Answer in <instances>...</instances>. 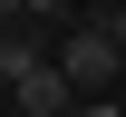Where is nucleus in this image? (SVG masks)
<instances>
[{
  "instance_id": "3",
  "label": "nucleus",
  "mask_w": 126,
  "mask_h": 117,
  "mask_svg": "<svg viewBox=\"0 0 126 117\" xmlns=\"http://www.w3.org/2000/svg\"><path fill=\"white\" fill-rule=\"evenodd\" d=\"M107 29H116V49H126V10H107Z\"/></svg>"
},
{
  "instance_id": "1",
  "label": "nucleus",
  "mask_w": 126,
  "mask_h": 117,
  "mask_svg": "<svg viewBox=\"0 0 126 117\" xmlns=\"http://www.w3.org/2000/svg\"><path fill=\"white\" fill-rule=\"evenodd\" d=\"M126 68V49H116V29H107V10L97 20H78V29L58 39V78L78 88V98H107V78Z\"/></svg>"
},
{
  "instance_id": "2",
  "label": "nucleus",
  "mask_w": 126,
  "mask_h": 117,
  "mask_svg": "<svg viewBox=\"0 0 126 117\" xmlns=\"http://www.w3.org/2000/svg\"><path fill=\"white\" fill-rule=\"evenodd\" d=\"M39 68H48V49H39L29 29H0V78L19 88V78H39Z\"/></svg>"
}]
</instances>
